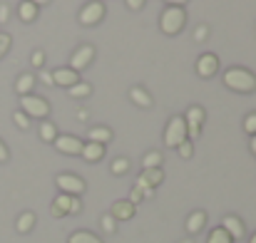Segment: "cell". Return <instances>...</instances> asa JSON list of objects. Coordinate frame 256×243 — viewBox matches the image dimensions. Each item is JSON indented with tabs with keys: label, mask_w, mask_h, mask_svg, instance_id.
<instances>
[{
	"label": "cell",
	"mask_w": 256,
	"mask_h": 243,
	"mask_svg": "<svg viewBox=\"0 0 256 243\" xmlns=\"http://www.w3.org/2000/svg\"><path fill=\"white\" fill-rule=\"evenodd\" d=\"M184 22H186L184 7H172V5H167V7L162 10V15H160V27H162L164 35L182 32V30H184Z\"/></svg>",
	"instance_id": "2"
},
{
	"label": "cell",
	"mask_w": 256,
	"mask_h": 243,
	"mask_svg": "<svg viewBox=\"0 0 256 243\" xmlns=\"http://www.w3.org/2000/svg\"><path fill=\"white\" fill-rule=\"evenodd\" d=\"M68 92H70V97H75V99H85V97L92 94V84H87V82H75Z\"/></svg>",
	"instance_id": "23"
},
{
	"label": "cell",
	"mask_w": 256,
	"mask_h": 243,
	"mask_svg": "<svg viewBox=\"0 0 256 243\" xmlns=\"http://www.w3.org/2000/svg\"><path fill=\"white\" fill-rule=\"evenodd\" d=\"M8 17H10V7L2 2V5H0V22H8Z\"/></svg>",
	"instance_id": "38"
},
{
	"label": "cell",
	"mask_w": 256,
	"mask_h": 243,
	"mask_svg": "<svg viewBox=\"0 0 256 243\" xmlns=\"http://www.w3.org/2000/svg\"><path fill=\"white\" fill-rule=\"evenodd\" d=\"M75 82H80V75L70 67H60V70H52V84H60V87H72Z\"/></svg>",
	"instance_id": "13"
},
{
	"label": "cell",
	"mask_w": 256,
	"mask_h": 243,
	"mask_svg": "<svg viewBox=\"0 0 256 243\" xmlns=\"http://www.w3.org/2000/svg\"><path fill=\"white\" fill-rule=\"evenodd\" d=\"M20 112L28 114L30 119H45L50 114V104H48V99H42L38 94H25V97H20Z\"/></svg>",
	"instance_id": "3"
},
{
	"label": "cell",
	"mask_w": 256,
	"mask_h": 243,
	"mask_svg": "<svg viewBox=\"0 0 256 243\" xmlns=\"http://www.w3.org/2000/svg\"><path fill=\"white\" fill-rule=\"evenodd\" d=\"M134 211H137L134 204H130V201H114L110 216H112L114 221H130V219L134 216Z\"/></svg>",
	"instance_id": "12"
},
{
	"label": "cell",
	"mask_w": 256,
	"mask_h": 243,
	"mask_svg": "<svg viewBox=\"0 0 256 243\" xmlns=\"http://www.w3.org/2000/svg\"><path fill=\"white\" fill-rule=\"evenodd\" d=\"M249 243H256V231L252 234V239H249Z\"/></svg>",
	"instance_id": "44"
},
{
	"label": "cell",
	"mask_w": 256,
	"mask_h": 243,
	"mask_svg": "<svg viewBox=\"0 0 256 243\" xmlns=\"http://www.w3.org/2000/svg\"><path fill=\"white\" fill-rule=\"evenodd\" d=\"M127 169H130V159H124V157H120V159L112 162V174H114V176H122Z\"/></svg>",
	"instance_id": "28"
},
{
	"label": "cell",
	"mask_w": 256,
	"mask_h": 243,
	"mask_svg": "<svg viewBox=\"0 0 256 243\" xmlns=\"http://www.w3.org/2000/svg\"><path fill=\"white\" fill-rule=\"evenodd\" d=\"M176 149H179V157H182V159H189V157L194 154V149H192V142H189V139H186V142H182Z\"/></svg>",
	"instance_id": "33"
},
{
	"label": "cell",
	"mask_w": 256,
	"mask_h": 243,
	"mask_svg": "<svg viewBox=\"0 0 256 243\" xmlns=\"http://www.w3.org/2000/svg\"><path fill=\"white\" fill-rule=\"evenodd\" d=\"M35 75L32 72H22L18 82H15V92L20 94V97H25V94H32V89H35Z\"/></svg>",
	"instance_id": "15"
},
{
	"label": "cell",
	"mask_w": 256,
	"mask_h": 243,
	"mask_svg": "<svg viewBox=\"0 0 256 243\" xmlns=\"http://www.w3.org/2000/svg\"><path fill=\"white\" fill-rule=\"evenodd\" d=\"M18 15H20L22 22H32V20L38 17V5H32L30 0H22V2L18 5Z\"/></svg>",
	"instance_id": "21"
},
{
	"label": "cell",
	"mask_w": 256,
	"mask_h": 243,
	"mask_svg": "<svg viewBox=\"0 0 256 243\" xmlns=\"http://www.w3.org/2000/svg\"><path fill=\"white\" fill-rule=\"evenodd\" d=\"M35 214L32 211H25V214H20V219H18V224H15V229H18V234H28V231H32V226H35Z\"/></svg>",
	"instance_id": "22"
},
{
	"label": "cell",
	"mask_w": 256,
	"mask_h": 243,
	"mask_svg": "<svg viewBox=\"0 0 256 243\" xmlns=\"http://www.w3.org/2000/svg\"><path fill=\"white\" fill-rule=\"evenodd\" d=\"M162 166V154L160 152H147L142 159V169H160Z\"/></svg>",
	"instance_id": "26"
},
{
	"label": "cell",
	"mask_w": 256,
	"mask_h": 243,
	"mask_svg": "<svg viewBox=\"0 0 256 243\" xmlns=\"http://www.w3.org/2000/svg\"><path fill=\"white\" fill-rule=\"evenodd\" d=\"M52 216L55 219H62V216H68V214H80L82 211V204H80V199L78 196H70V194H60L55 201H52Z\"/></svg>",
	"instance_id": "4"
},
{
	"label": "cell",
	"mask_w": 256,
	"mask_h": 243,
	"mask_svg": "<svg viewBox=\"0 0 256 243\" xmlns=\"http://www.w3.org/2000/svg\"><path fill=\"white\" fill-rule=\"evenodd\" d=\"M130 99H132L140 109H150V107H152V94H150L147 89H142V87H132V89H130Z\"/></svg>",
	"instance_id": "17"
},
{
	"label": "cell",
	"mask_w": 256,
	"mask_h": 243,
	"mask_svg": "<svg viewBox=\"0 0 256 243\" xmlns=\"http://www.w3.org/2000/svg\"><path fill=\"white\" fill-rule=\"evenodd\" d=\"M102 17H104V5L100 0H90L80 10V25H85V27H92V25L102 22Z\"/></svg>",
	"instance_id": "7"
},
{
	"label": "cell",
	"mask_w": 256,
	"mask_h": 243,
	"mask_svg": "<svg viewBox=\"0 0 256 243\" xmlns=\"http://www.w3.org/2000/svg\"><path fill=\"white\" fill-rule=\"evenodd\" d=\"M82 144H85V142H80V139L72 137V134H62V137L55 139V149H58L60 154H68V157L80 154V152H82Z\"/></svg>",
	"instance_id": "11"
},
{
	"label": "cell",
	"mask_w": 256,
	"mask_h": 243,
	"mask_svg": "<svg viewBox=\"0 0 256 243\" xmlns=\"http://www.w3.org/2000/svg\"><path fill=\"white\" fill-rule=\"evenodd\" d=\"M42 65H45V52H42V50H35V52H32V67L40 70Z\"/></svg>",
	"instance_id": "34"
},
{
	"label": "cell",
	"mask_w": 256,
	"mask_h": 243,
	"mask_svg": "<svg viewBox=\"0 0 256 243\" xmlns=\"http://www.w3.org/2000/svg\"><path fill=\"white\" fill-rule=\"evenodd\" d=\"M92 60H94V47H92V45H82V47H78V50L72 52V57H70V70L80 72V70H85Z\"/></svg>",
	"instance_id": "9"
},
{
	"label": "cell",
	"mask_w": 256,
	"mask_h": 243,
	"mask_svg": "<svg viewBox=\"0 0 256 243\" xmlns=\"http://www.w3.org/2000/svg\"><path fill=\"white\" fill-rule=\"evenodd\" d=\"M127 201H130V204H134V206H137V204H140V201H142V191H140V189H137V186H134V189H132V194H130V199H127Z\"/></svg>",
	"instance_id": "36"
},
{
	"label": "cell",
	"mask_w": 256,
	"mask_h": 243,
	"mask_svg": "<svg viewBox=\"0 0 256 243\" xmlns=\"http://www.w3.org/2000/svg\"><path fill=\"white\" fill-rule=\"evenodd\" d=\"M182 142H186V124H184V117H172L170 124H167V132H164V144L170 149H176Z\"/></svg>",
	"instance_id": "5"
},
{
	"label": "cell",
	"mask_w": 256,
	"mask_h": 243,
	"mask_svg": "<svg viewBox=\"0 0 256 243\" xmlns=\"http://www.w3.org/2000/svg\"><path fill=\"white\" fill-rule=\"evenodd\" d=\"M222 229L232 236V241H239V239H244V234H246V229H244V224L236 219V216H224V221H222Z\"/></svg>",
	"instance_id": "14"
},
{
	"label": "cell",
	"mask_w": 256,
	"mask_h": 243,
	"mask_svg": "<svg viewBox=\"0 0 256 243\" xmlns=\"http://www.w3.org/2000/svg\"><path fill=\"white\" fill-rule=\"evenodd\" d=\"M102 229H104L107 234H114V231H117V221H114L110 214H104V216H102Z\"/></svg>",
	"instance_id": "32"
},
{
	"label": "cell",
	"mask_w": 256,
	"mask_h": 243,
	"mask_svg": "<svg viewBox=\"0 0 256 243\" xmlns=\"http://www.w3.org/2000/svg\"><path fill=\"white\" fill-rule=\"evenodd\" d=\"M224 84L239 94H249V92H256V75L244 67H232L224 72Z\"/></svg>",
	"instance_id": "1"
},
{
	"label": "cell",
	"mask_w": 256,
	"mask_h": 243,
	"mask_svg": "<svg viewBox=\"0 0 256 243\" xmlns=\"http://www.w3.org/2000/svg\"><path fill=\"white\" fill-rule=\"evenodd\" d=\"M216 70H219V57H216L214 52H204V55L196 60V72H199V77L209 80V77L216 75Z\"/></svg>",
	"instance_id": "10"
},
{
	"label": "cell",
	"mask_w": 256,
	"mask_h": 243,
	"mask_svg": "<svg viewBox=\"0 0 256 243\" xmlns=\"http://www.w3.org/2000/svg\"><path fill=\"white\" fill-rule=\"evenodd\" d=\"M55 184H58L60 194H70V196L85 194V181H82L78 174H60V176L55 179Z\"/></svg>",
	"instance_id": "6"
},
{
	"label": "cell",
	"mask_w": 256,
	"mask_h": 243,
	"mask_svg": "<svg viewBox=\"0 0 256 243\" xmlns=\"http://www.w3.org/2000/svg\"><path fill=\"white\" fill-rule=\"evenodd\" d=\"M244 132H246L249 137H254L256 134V112H252V114L244 119Z\"/></svg>",
	"instance_id": "30"
},
{
	"label": "cell",
	"mask_w": 256,
	"mask_h": 243,
	"mask_svg": "<svg viewBox=\"0 0 256 243\" xmlns=\"http://www.w3.org/2000/svg\"><path fill=\"white\" fill-rule=\"evenodd\" d=\"M206 243H234V241H232V236H229V234H226V231L219 226V229H214V231L209 234Z\"/></svg>",
	"instance_id": "27"
},
{
	"label": "cell",
	"mask_w": 256,
	"mask_h": 243,
	"mask_svg": "<svg viewBox=\"0 0 256 243\" xmlns=\"http://www.w3.org/2000/svg\"><path fill=\"white\" fill-rule=\"evenodd\" d=\"M164 2L172 5V7H184V2H186V0H164Z\"/></svg>",
	"instance_id": "40"
},
{
	"label": "cell",
	"mask_w": 256,
	"mask_h": 243,
	"mask_svg": "<svg viewBox=\"0 0 256 243\" xmlns=\"http://www.w3.org/2000/svg\"><path fill=\"white\" fill-rule=\"evenodd\" d=\"M204 224H206V214H204V211H194V214H189V219H186V231H189V234H199V231L204 229Z\"/></svg>",
	"instance_id": "20"
},
{
	"label": "cell",
	"mask_w": 256,
	"mask_h": 243,
	"mask_svg": "<svg viewBox=\"0 0 256 243\" xmlns=\"http://www.w3.org/2000/svg\"><path fill=\"white\" fill-rule=\"evenodd\" d=\"M42 80L48 82V84H52V75L50 72H42Z\"/></svg>",
	"instance_id": "41"
},
{
	"label": "cell",
	"mask_w": 256,
	"mask_h": 243,
	"mask_svg": "<svg viewBox=\"0 0 256 243\" xmlns=\"http://www.w3.org/2000/svg\"><path fill=\"white\" fill-rule=\"evenodd\" d=\"M252 154H254V157H256V134H254V137H252Z\"/></svg>",
	"instance_id": "43"
},
{
	"label": "cell",
	"mask_w": 256,
	"mask_h": 243,
	"mask_svg": "<svg viewBox=\"0 0 256 243\" xmlns=\"http://www.w3.org/2000/svg\"><path fill=\"white\" fill-rule=\"evenodd\" d=\"M206 35H209V27H206V25H199V27H196V32H194V40H196V42H204V40H206Z\"/></svg>",
	"instance_id": "35"
},
{
	"label": "cell",
	"mask_w": 256,
	"mask_h": 243,
	"mask_svg": "<svg viewBox=\"0 0 256 243\" xmlns=\"http://www.w3.org/2000/svg\"><path fill=\"white\" fill-rule=\"evenodd\" d=\"M87 137H90V142L104 147L107 142H112V129H107V127H92V129L87 132Z\"/></svg>",
	"instance_id": "19"
},
{
	"label": "cell",
	"mask_w": 256,
	"mask_h": 243,
	"mask_svg": "<svg viewBox=\"0 0 256 243\" xmlns=\"http://www.w3.org/2000/svg\"><path fill=\"white\" fill-rule=\"evenodd\" d=\"M8 157H10V152H8V147H5V142L0 139V164L8 162Z\"/></svg>",
	"instance_id": "39"
},
{
	"label": "cell",
	"mask_w": 256,
	"mask_h": 243,
	"mask_svg": "<svg viewBox=\"0 0 256 243\" xmlns=\"http://www.w3.org/2000/svg\"><path fill=\"white\" fill-rule=\"evenodd\" d=\"M80 157L85 159V162H100L102 157H104V147L102 144H94V142H87L82 144V152H80Z\"/></svg>",
	"instance_id": "16"
},
{
	"label": "cell",
	"mask_w": 256,
	"mask_h": 243,
	"mask_svg": "<svg viewBox=\"0 0 256 243\" xmlns=\"http://www.w3.org/2000/svg\"><path fill=\"white\" fill-rule=\"evenodd\" d=\"M124 2H127V7H130V10H142L147 0H124Z\"/></svg>",
	"instance_id": "37"
},
{
	"label": "cell",
	"mask_w": 256,
	"mask_h": 243,
	"mask_svg": "<svg viewBox=\"0 0 256 243\" xmlns=\"http://www.w3.org/2000/svg\"><path fill=\"white\" fill-rule=\"evenodd\" d=\"M182 243H194V241H182Z\"/></svg>",
	"instance_id": "45"
},
{
	"label": "cell",
	"mask_w": 256,
	"mask_h": 243,
	"mask_svg": "<svg viewBox=\"0 0 256 243\" xmlns=\"http://www.w3.org/2000/svg\"><path fill=\"white\" fill-rule=\"evenodd\" d=\"M68 243H102L94 234H90V231H75L70 239H68Z\"/></svg>",
	"instance_id": "25"
},
{
	"label": "cell",
	"mask_w": 256,
	"mask_h": 243,
	"mask_svg": "<svg viewBox=\"0 0 256 243\" xmlns=\"http://www.w3.org/2000/svg\"><path fill=\"white\" fill-rule=\"evenodd\" d=\"M184 124H186V139H196L202 134V124H204V109L202 107H189L184 114Z\"/></svg>",
	"instance_id": "8"
},
{
	"label": "cell",
	"mask_w": 256,
	"mask_h": 243,
	"mask_svg": "<svg viewBox=\"0 0 256 243\" xmlns=\"http://www.w3.org/2000/svg\"><path fill=\"white\" fill-rule=\"evenodd\" d=\"M40 139L42 142H55L58 139V127L52 122H42L40 124Z\"/></svg>",
	"instance_id": "24"
},
{
	"label": "cell",
	"mask_w": 256,
	"mask_h": 243,
	"mask_svg": "<svg viewBox=\"0 0 256 243\" xmlns=\"http://www.w3.org/2000/svg\"><path fill=\"white\" fill-rule=\"evenodd\" d=\"M12 122H15L20 129H30V117L22 114V112H15V114H12Z\"/></svg>",
	"instance_id": "31"
},
{
	"label": "cell",
	"mask_w": 256,
	"mask_h": 243,
	"mask_svg": "<svg viewBox=\"0 0 256 243\" xmlns=\"http://www.w3.org/2000/svg\"><path fill=\"white\" fill-rule=\"evenodd\" d=\"M10 45H12V37H10L8 32H0V60H2V57L8 55Z\"/></svg>",
	"instance_id": "29"
},
{
	"label": "cell",
	"mask_w": 256,
	"mask_h": 243,
	"mask_svg": "<svg viewBox=\"0 0 256 243\" xmlns=\"http://www.w3.org/2000/svg\"><path fill=\"white\" fill-rule=\"evenodd\" d=\"M150 189H157L162 181H164V171L162 169H142V176H140Z\"/></svg>",
	"instance_id": "18"
},
{
	"label": "cell",
	"mask_w": 256,
	"mask_h": 243,
	"mask_svg": "<svg viewBox=\"0 0 256 243\" xmlns=\"http://www.w3.org/2000/svg\"><path fill=\"white\" fill-rule=\"evenodd\" d=\"M30 2H32V5H38V7H40V5H48V2H50V0H30Z\"/></svg>",
	"instance_id": "42"
}]
</instances>
